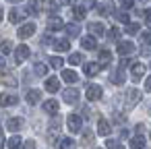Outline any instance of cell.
Wrapping results in <instances>:
<instances>
[{"instance_id":"cell-1","label":"cell","mask_w":151,"mask_h":149,"mask_svg":"<svg viewBox=\"0 0 151 149\" xmlns=\"http://www.w3.org/2000/svg\"><path fill=\"white\" fill-rule=\"evenodd\" d=\"M66 124H68V130H70V132H79L81 126H83V118L77 116V114H70V116L66 118Z\"/></svg>"},{"instance_id":"cell-2","label":"cell","mask_w":151,"mask_h":149,"mask_svg":"<svg viewBox=\"0 0 151 149\" xmlns=\"http://www.w3.org/2000/svg\"><path fill=\"white\" fill-rule=\"evenodd\" d=\"M101 85H89L87 87V91H85V95H87V99L89 101H97L99 97H101Z\"/></svg>"},{"instance_id":"cell-3","label":"cell","mask_w":151,"mask_h":149,"mask_svg":"<svg viewBox=\"0 0 151 149\" xmlns=\"http://www.w3.org/2000/svg\"><path fill=\"white\" fill-rule=\"evenodd\" d=\"M139 101H141V91L139 89H128L126 91V106L128 108H134Z\"/></svg>"},{"instance_id":"cell-4","label":"cell","mask_w":151,"mask_h":149,"mask_svg":"<svg viewBox=\"0 0 151 149\" xmlns=\"http://www.w3.org/2000/svg\"><path fill=\"white\" fill-rule=\"evenodd\" d=\"M29 52H31V50H29V48H27L25 44H23V46H19V48L15 50V60H17V64L25 62V60L29 58Z\"/></svg>"},{"instance_id":"cell-5","label":"cell","mask_w":151,"mask_h":149,"mask_svg":"<svg viewBox=\"0 0 151 149\" xmlns=\"http://www.w3.org/2000/svg\"><path fill=\"white\" fill-rule=\"evenodd\" d=\"M33 33H35V25H33V23H25V25L19 27V37H21V40H27V37H31Z\"/></svg>"},{"instance_id":"cell-6","label":"cell","mask_w":151,"mask_h":149,"mask_svg":"<svg viewBox=\"0 0 151 149\" xmlns=\"http://www.w3.org/2000/svg\"><path fill=\"white\" fill-rule=\"evenodd\" d=\"M134 52V44L132 42H118V54L120 56H130Z\"/></svg>"},{"instance_id":"cell-7","label":"cell","mask_w":151,"mask_h":149,"mask_svg":"<svg viewBox=\"0 0 151 149\" xmlns=\"http://www.w3.org/2000/svg\"><path fill=\"white\" fill-rule=\"evenodd\" d=\"M62 97H64L66 104H75V101H79V91L75 87H68V89L62 91Z\"/></svg>"},{"instance_id":"cell-8","label":"cell","mask_w":151,"mask_h":149,"mask_svg":"<svg viewBox=\"0 0 151 149\" xmlns=\"http://www.w3.org/2000/svg\"><path fill=\"white\" fill-rule=\"evenodd\" d=\"M110 81L114 83V85H122L124 81H126V75H124V68H116L112 75H110Z\"/></svg>"},{"instance_id":"cell-9","label":"cell","mask_w":151,"mask_h":149,"mask_svg":"<svg viewBox=\"0 0 151 149\" xmlns=\"http://www.w3.org/2000/svg\"><path fill=\"white\" fill-rule=\"evenodd\" d=\"M0 83H4V85H9V87H17V79H15L11 73H6L4 68L0 71Z\"/></svg>"},{"instance_id":"cell-10","label":"cell","mask_w":151,"mask_h":149,"mask_svg":"<svg viewBox=\"0 0 151 149\" xmlns=\"http://www.w3.org/2000/svg\"><path fill=\"white\" fill-rule=\"evenodd\" d=\"M6 128L13 130V132L21 130V128H23V118H17V116H15V118H9V120H6Z\"/></svg>"},{"instance_id":"cell-11","label":"cell","mask_w":151,"mask_h":149,"mask_svg":"<svg viewBox=\"0 0 151 149\" xmlns=\"http://www.w3.org/2000/svg\"><path fill=\"white\" fill-rule=\"evenodd\" d=\"M62 27H64V21H62L60 17H56V15H54V17H50V19H48V29L58 31V29H62Z\"/></svg>"},{"instance_id":"cell-12","label":"cell","mask_w":151,"mask_h":149,"mask_svg":"<svg viewBox=\"0 0 151 149\" xmlns=\"http://www.w3.org/2000/svg\"><path fill=\"white\" fill-rule=\"evenodd\" d=\"M143 75H145V64L134 62V64H132V81H141Z\"/></svg>"},{"instance_id":"cell-13","label":"cell","mask_w":151,"mask_h":149,"mask_svg":"<svg viewBox=\"0 0 151 149\" xmlns=\"http://www.w3.org/2000/svg\"><path fill=\"white\" fill-rule=\"evenodd\" d=\"M58 89H60V81H58V77H50V79L46 81V91L56 93Z\"/></svg>"},{"instance_id":"cell-14","label":"cell","mask_w":151,"mask_h":149,"mask_svg":"<svg viewBox=\"0 0 151 149\" xmlns=\"http://www.w3.org/2000/svg\"><path fill=\"white\" fill-rule=\"evenodd\" d=\"M25 99H27L31 106H35V104L42 99V91H37V89H29V91H27V95H25Z\"/></svg>"},{"instance_id":"cell-15","label":"cell","mask_w":151,"mask_h":149,"mask_svg":"<svg viewBox=\"0 0 151 149\" xmlns=\"http://www.w3.org/2000/svg\"><path fill=\"white\" fill-rule=\"evenodd\" d=\"M110 130H112V128H110V122H108L106 118H99V122H97V132H99L101 137H108Z\"/></svg>"},{"instance_id":"cell-16","label":"cell","mask_w":151,"mask_h":149,"mask_svg":"<svg viewBox=\"0 0 151 149\" xmlns=\"http://www.w3.org/2000/svg\"><path fill=\"white\" fill-rule=\"evenodd\" d=\"M19 99L15 97V95H9V93H0V106L2 108H6V106H15Z\"/></svg>"},{"instance_id":"cell-17","label":"cell","mask_w":151,"mask_h":149,"mask_svg":"<svg viewBox=\"0 0 151 149\" xmlns=\"http://www.w3.org/2000/svg\"><path fill=\"white\" fill-rule=\"evenodd\" d=\"M81 46H83L85 50H95V48H97V42H95V37H91V35H85V37L81 40Z\"/></svg>"},{"instance_id":"cell-18","label":"cell","mask_w":151,"mask_h":149,"mask_svg":"<svg viewBox=\"0 0 151 149\" xmlns=\"http://www.w3.org/2000/svg\"><path fill=\"white\" fill-rule=\"evenodd\" d=\"M44 112L56 114V112H58V101H56V99H46V101H44Z\"/></svg>"},{"instance_id":"cell-19","label":"cell","mask_w":151,"mask_h":149,"mask_svg":"<svg viewBox=\"0 0 151 149\" xmlns=\"http://www.w3.org/2000/svg\"><path fill=\"white\" fill-rule=\"evenodd\" d=\"M97 73H99V64L97 62H87L85 64V75L87 77H95Z\"/></svg>"},{"instance_id":"cell-20","label":"cell","mask_w":151,"mask_h":149,"mask_svg":"<svg viewBox=\"0 0 151 149\" xmlns=\"http://www.w3.org/2000/svg\"><path fill=\"white\" fill-rule=\"evenodd\" d=\"M23 15H25V13H21L19 9H11V11H9V21H11V23H19V21L23 19Z\"/></svg>"},{"instance_id":"cell-21","label":"cell","mask_w":151,"mask_h":149,"mask_svg":"<svg viewBox=\"0 0 151 149\" xmlns=\"http://www.w3.org/2000/svg\"><path fill=\"white\" fill-rule=\"evenodd\" d=\"M62 79H64L66 83H77V79H79V77H77V73H75V71L64 68V71H62Z\"/></svg>"},{"instance_id":"cell-22","label":"cell","mask_w":151,"mask_h":149,"mask_svg":"<svg viewBox=\"0 0 151 149\" xmlns=\"http://www.w3.org/2000/svg\"><path fill=\"white\" fill-rule=\"evenodd\" d=\"M130 149H145V139H143L141 135L132 137V139H130Z\"/></svg>"},{"instance_id":"cell-23","label":"cell","mask_w":151,"mask_h":149,"mask_svg":"<svg viewBox=\"0 0 151 149\" xmlns=\"http://www.w3.org/2000/svg\"><path fill=\"white\" fill-rule=\"evenodd\" d=\"M89 31H91L93 35H104V33H106V27H104L101 23H89Z\"/></svg>"},{"instance_id":"cell-24","label":"cell","mask_w":151,"mask_h":149,"mask_svg":"<svg viewBox=\"0 0 151 149\" xmlns=\"http://www.w3.org/2000/svg\"><path fill=\"white\" fill-rule=\"evenodd\" d=\"M68 48H70L68 40H58V42H54V50H56V52H66Z\"/></svg>"},{"instance_id":"cell-25","label":"cell","mask_w":151,"mask_h":149,"mask_svg":"<svg viewBox=\"0 0 151 149\" xmlns=\"http://www.w3.org/2000/svg\"><path fill=\"white\" fill-rule=\"evenodd\" d=\"M110 62H112V52L101 50L99 52V64H110Z\"/></svg>"},{"instance_id":"cell-26","label":"cell","mask_w":151,"mask_h":149,"mask_svg":"<svg viewBox=\"0 0 151 149\" xmlns=\"http://www.w3.org/2000/svg\"><path fill=\"white\" fill-rule=\"evenodd\" d=\"M58 147H60V149H75V141L68 139V137H66V139H60V141H58Z\"/></svg>"},{"instance_id":"cell-27","label":"cell","mask_w":151,"mask_h":149,"mask_svg":"<svg viewBox=\"0 0 151 149\" xmlns=\"http://www.w3.org/2000/svg\"><path fill=\"white\" fill-rule=\"evenodd\" d=\"M33 71H35V75H40V77H46V75H48V66H46L44 62H37V64L33 66Z\"/></svg>"},{"instance_id":"cell-28","label":"cell","mask_w":151,"mask_h":149,"mask_svg":"<svg viewBox=\"0 0 151 149\" xmlns=\"http://www.w3.org/2000/svg\"><path fill=\"white\" fill-rule=\"evenodd\" d=\"M6 145H9V149H19V147H21V137H19V135H15V137H11Z\"/></svg>"},{"instance_id":"cell-29","label":"cell","mask_w":151,"mask_h":149,"mask_svg":"<svg viewBox=\"0 0 151 149\" xmlns=\"http://www.w3.org/2000/svg\"><path fill=\"white\" fill-rule=\"evenodd\" d=\"M64 29H66V33H68V35H79V33H81V27H79V25H75V23L64 25Z\"/></svg>"},{"instance_id":"cell-30","label":"cell","mask_w":151,"mask_h":149,"mask_svg":"<svg viewBox=\"0 0 151 149\" xmlns=\"http://www.w3.org/2000/svg\"><path fill=\"white\" fill-rule=\"evenodd\" d=\"M85 11H87V9H83V6H75V9H73V15H75V19H77V21L85 19Z\"/></svg>"},{"instance_id":"cell-31","label":"cell","mask_w":151,"mask_h":149,"mask_svg":"<svg viewBox=\"0 0 151 149\" xmlns=\"http://www.w3.org/2000/svg\"><path fill=\"white\" fill-rule=\"evenodd\" d=\"M68 62H70L73 66H75V64H81V62H83V56H81L79 52H77V54H70V56H68Z\"/></svg>"},{"instance_id":"cell-32","label":"cell","mask_w":151,"mask_h":149,"mask_svg":"<svg viewBox=\"0 0 151 149\" xmlns=\"http://www.w3.org/2000/svg\"><path fill=\"white\" fill-rule=\"evenodd\" d=\"M50 64H52L54 68H60V66L64 64V60H62L60 56H52V58H50Z\"/></svg>"},{"instance_id":"cell-33","label":"cell","mask_w":151,"mask_h":149,"mask_svg":"<svg viewBox=\"0 0 151 149\" xmlns=\"http://www.w3.org/2000/svg\"><path fill=\"white\" fill-rule=\"evenodd\" d=\"M106 147H108V149H124V147H122L118 141H114V139H108V141H106Z\"/></svg>"},{"instance_id":"cell-34","label":"cell","mask_w":151,"mask_h":149,"mask_svg":"<svg viewBox=\"0 0 151 149\" xmlns=\"http://www.w3.org/2000/svg\"><path fill=\"white\" fill-rule=\"evenodd\" d=\"M0 50H2V54H9V52L13 50V44L6 42V40H4V42H0Z\"/></svg>"},{"instance_id":"cell-35","label":"cell","mask_w":151,"mask_h":149,"mask_svg":"<svg viewBox=\"0 0 151 149\" xmlns=\"http://www.w3.org/2000/svg\"><path fill=\"white\" fill-rule=\"evenodd\" d=\"M89 143H93V132H91V130H85V135H83V145H89Z\"/></svg>"},{"instance_id":"cell-36","label":"cell","mask_w":151,"mask_h":149,"mask_svg":"<svg viewBox=\"0 0 151 149\" xmlns=\"http://www.w3.org/2000/svg\"><path fill=\"white\" fill-rule=\"evenodd\" d=\"M141 42L143 44H151V31H143L141 33Z\"/></svg>"},{"instance_id":"cell-37","label":"cell","mask_w":151,"mask_h":149,"mask_svg":"<svg viewBox=\"0 0 151 149\" xmlns=\"http://www.w3.org/2000/svg\"><path fill=\"white\" fill-rule=\"evenodd\" d=\"M118 35H120V31H118L116 27H112V29L108 31V37H110V40H118Z\"/></svg>"},{"instance_id":"cell-38","label":"cell","mask_w":151,"mask_h":149,"mask_svg":"<svg viewBox=\"0 0 151 149\" xmlns=\"http://www.w3.org/2000/svg\"><path fill=\"white\" fill-rule=\"evenodd\" d=\"M126 31H128V33H137V31H139V25H137V23H128V25H126Z\"/></svg>"},{"instance_id":"cell-39","label":"cell","mask_w":151,"mask_h":149,"mask_svg":"<svg viewBox=\"0 0 151 149\" xmlns=\"http://www.w3.org/2000/svg\"><path fill=\"white\" fill-rule=\"evenodd\" d=\"M132 4H134V0H120V6L122 9H130Z\"/></svg>"},{"instance_id":"cell-40","label":"cell","mask_w":151,"mask_h":149,"mask_svg":"<svg viewBox=\"0 0 151 149\" xmlns=\"http://www.w3.org/2000/svg\"><path fill=\"white\" fill-rule=\"evenodd\" d=\"M21 149H35V141H31V139H29V141H25Z\"/></svg>"},{"instance_id":"cell-41","label":"cell","mask_w":151,"mask_h":149,"mask_svg":"<svg viewBox=\"0 0 151 149\" xmlns=\"http://www.w3.org/2000/svg\"><path fill=\"white\" fill-rule=\"evenodd\" d=\"M95 6V0H83V9H93Z\"/></svg>"},{"instance_id":"cell-42","label":"cell","mask_w":151,"mask_h":149,"mask_svg":"<svg viewBox=\"0 0 151 149\" xmlns=\"http://www.w3.org/2000/svg\"><path fill=\"white\" fill-rule=\"evenodd\" d=\"M46 9H48V11H56V9H58V4L54 2V0H48V4H46Z\"/></svg>"},{"instance_id":"cell-43","label":"cell","mask_w":151,"mask_h":149,"mask_svg":"<svg viewBox=\"0 0 151 149\" xmlns=\"http://www.w3.org/2000/svg\"><path fill=\"white\" fill-rule=\"evenodd\" d=\"M118 21H120V23H128V15H126V13H120V15H118Z\"/></svg>"},{"instance_id":"cell-44","label":"cell","mask_w":151,"mask_h":149,"mask_svg":"<svg viewBox=\"0 0 151 149\" xmlns=\"http://www.w3.org/2000/svg\"><path fill=\"white\" fill-rule=\"evenodd\" d=\"M145 21H147V25L151 27V11H145Z\"/></svg>"},{"instance_id":"cell-45","label":"cell","mask_w":151,"mask_h":149,"mask_svg":"<svg viewBox=\"0 0 151 149\" xmlns=\"http://www.w3.org/2000/svg\"><path fill=\"white\" fill-rule=\"evenodd\" d=\"M145 89L151 93V77H147V81H145Z\"/></svg>"},{"instance_id":"cell-46","label":"cell","mask_w":151,"mask_h":149,"mask_svg":"<svg viewBox=\"0 0 151 149\" xmlns=\"http://www.w3.org/2000/svg\"><path fill=\"white\" fill-rule=\"evenodd\" d=\"M0 68H4V56L0 54Z\"/></svg>"},{"instance_id":"cell-47","label":"cell","mask_w":151,"mask_h":149,"mask_svg":"<svg viewBox=\"0 0 151 149\" xmlns=\"http://www.w3.org/2000/svg\"><path fill=\"white\" fill-rule=\"evenodd\" d=\"M2 147H4V137L0 135V149H2Z\"/></svg>"},{"instance_id":"cell-48","label":"cell","mask_w":151,"mask_h":149,"mask_svg":"<svg viewBox=\"0 0 151 149\" xmlns=\"http://www.w3.org/2000/svg\"><path fill=\"white\" fill-rule=\"evenodd\" d=\"M64 2H66V4H73V2H77V0H64Z\"/></svg>"},{"instance_id":"cell-49","label":"cell","mask_w":151,"mask_h":149,"mask_svg":"<svg viewBox=\"0 0 151 149\" xmlns=\"http://www.w3.org/2000/svg\"><path fill=\"white\" fill-rule=\"evenodd\" d=\"M9 2H21V0H9Z\"/></svg>"},{"instance_id":"cell-50","label":"cell","mask_w":151,"mask_h":149,"mask_svg":"<svg viewBox=\"0 0 151 149\" xmlns=\"http://www.w3.org/2000/svg\"><path fill=\"white\" fill-rule=\"evenodd\" d=\"M2 17H4V15H2V11H0V21H2Z\"/></svg>"}]
</instances>
